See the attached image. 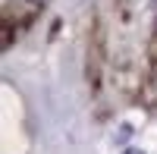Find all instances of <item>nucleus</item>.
<instances>
[{"mask_svg":"<svg viewBox=\"0 0 157 154\" xmlns=\"http://www.w3.org/2000/svg\"><path fill=\"white\" fill-rule=\"evenodd\" d=\"M126 154H141V151H126Z\"/></svg>","mask_w":157,"mask_h":154,"instance_id":"obj_1","label":"nucleus"}]
</instances>
